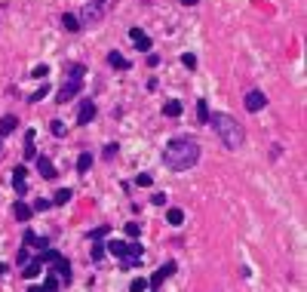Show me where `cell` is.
Returning a JSON list of instances; mask_svg holds the SVG:
<instances>
[{
  "label": "cell",
  "mask_w": 307,
  "mask_h": 292,
  "mask_svg": "<svg viewBox=\"0 0 307 292\" xmlns=\"http://www.w3.org/2000/svg\"><path fill=\"white\" fill-rule=\"evenodd\" d=\"M25 246H34V249H40V252H43L46 246H50V243H46V237H37V234L28 228V231H25Z\"/></svg>",
  "instance_id": "cell-15"
},
{
  "label": "cell",
  "mask_w": 307,
  "mask_h": 292,
  "mask_svg": "<svg viewBox=\"0 0 307 292\" xmlns=\"http://www.w3.org/2000/svg\"><path fill=\"white\" fill-rule=\"evenodd\" d=\"M197 120H200V123H209V102H206V99L197 102Z\"/></svg>",
  "instance_id": "cell-23"
},
{
  "label": "cell",
  "mask_w": 307,
  "mask_h": 292,
  "mask_svg": "<svg viewBox=\"0 0 307 292\" xmlns=\"http://www.w3.org/2000/svg\"><path fill=\"white\" fill-rule=\"evenodd\" d=\"M129 40L136 43L138 50H145V53L151 50V37H148L145 31H141V28H129Z\"/></svg>",
  "instance_id": "cell-10"
},
{
  "label": "cell",
  "mask_w": 307,
  "mask_h": 292,
  "mask_svg": "<svg viewBox=\"0 0 307 292\" xmlns=\"http://www.w3.org/2000/svg\"><path fill=\"white\" fill-rule=\"evenodd\" d=\"M181 65L194 71V68H197V55H194V53H185V55H181Z\"/></svg>",
  "instance_id": "cell-30"
},
{
  "label": "cell",
  "mask_w": 307,
  "mask_h": 292,
  "mask_svg": "<svg viewBox=\"0 0 307 292\" xmlns=\"http://www.w3.org/2000/svg\"><path fill=\"white\" fill-rule=\"evenodd\" d=\"M151 203H154V206H163V203H166V194H154V197H151Z\"/></svg>",
  "instance_id": "cell-37"
},
{
  "label": "cell",
  "mask_w": 307,
  "mask_h": 292,
  "mask_svg": "<svg viewBox=\"0 0 307 292\" xmlns=\"http://www.w3.org/2000/svg\"><path fill=\"white\" fill-rule=\"evenodd\" d=\"M175 261H166V265H163V268H157V271H154V274H151V280H148V286H154V289H157L160 283H163V280H166V277H172V274H175Z\"/></svg>",
  "instance_id": "cell-6"
},
{
  "label": "cell",
  "mask_w": 307,
  "mask_h": 292,
  "mask_svg": "<svg viewBox=\"0 0 307 292\" xmlns=\"http://www.w3.org/2000/svg\"><path fill=\"white\" fill-rule=\"evenodd\" d=\"M25 172H28L25 166H16V169H13V188H16L18 194H25V191H28V182H25Z\"/></svg>",
  "instance_id": "cell-14"
},
{
  "label": "cell",
  "mask_w": 307,
  "mask_h": 292,
  "mask_svg": "<svg viewBox=\"0 0 307 292\" xmlns=\"http://www.w3.org/2000/svg\"><path fill=\"white\" fill-rule=\"evenodd\" d=\"M62 28H65V31H71V34H77L83 25H80V18H77L74 13H65V16H62Z\"/></svg>",
  "instance_id": "cell-17"
},
{
  "label": "cell",
  "mask_w": 307,
  "mask_h": 292,
  "mask_svg": "<svg viewBox=\"0 0 307 292\" xmlns=\"http://www.w3.org/2000/svg\"><path fill=\"white\" fill-rule=\"evenodd\" d=\"M181 3H185V6H197L200 0H181Z\"/></svg>",
  "instance_id": "cell-40"
},
{
  "label": "cell",
  "mask_w": 307,
  "mask_h": 292,
  "mask_svg": "<svg viewBox=\"0 0 307 292\" xmlns=\"http://www.w3.org/2000/svg\"><path fill=\"white\" fill-rule=\"evenodd\" d=\"M31 206H28V203H22V200H16V206H13V216L18 219V221H31Z\"/></svg>",
  "instance_id": "cell-16"
},
{
  "label": "cell",
  "mask_w": 307,
  "mask_h": 292,
  "mask_svg": "<svg viewBox=\"0 0 307 292\" xmlns=\"http://www.w3.org/2000/svg\"><path fill=\"white\" fill-rule=\"evenodd\" d=\"M104 234H108V228H95L89 237H92V240H99V237H104Z\"/></svg>",
  "instance_id": "cell-39"
},
{
  "label": "cell",
  "mask_w": 307,
  "mask_h": 292,
  "mask_svg": "<svg viewBox=\"0 0 307 292\" xmlns=\"http://www.w3.org/2000/svg\"><path fill=\"white\" fill-rule=\"evenodd\" d=\"M28 261H31V256H28V249H18V252H16V265H18V268H25Z\"/></svg>",
  "instance_id": "cell-29"
},
{
  "label": "cell",
  "mask_w": 307,
  "mask_h": 292,
  "mask_svg": "<svg viewBox=\"0 0 307 292\" xmlns=\"http://www.w3.org/2000/svg\"><path fill=\"white\" fill-rule=\"evenodd\" d=\"M80 90H83V80H68V83L59 90V99H55V102H59V105H68L74 95H80Z\"/></svg>",
  "instance_id": "cell-5"
},
{
  "label": "cell",
  "mask_w": 307,
  "mask_h": 292,
  "mask_svg": "<svg viewBox=\"0 0 307 292\" xmlns=\"http://www.w3.org/2000/svg\"><path fill=\"white\" fill-rule=\"evenodd\" d=\"M16 126H18V117L16 114H3L0 117V139H6L9 132H16Z\"/></svg>",
  "instance_id": "cell-12"
},
{
  "label": "cell",
  "mask_w": 307,
  "mask_h": 292,
  "mask_svg": "<svg viewBox=\"0 0 307 292\" xmlns=\"http://www.w3.org/2000/svg\"><path fill=\"white\" fill-rule=\"evenodd\" d=\"M6 274V265H3V261H0V277H3Z\"/></svg>",
  "instance_id": "cell-42"
},
{
  "label": "cell",
  "mask_w": 307,
  "mask_h": 292,
  "mask_svg": "<svg viewBox=\"0 0 307 292\" xmlns=\"http://www.w3.org/2000/svg\"><path fill=\"white\" fill-rule=\"evenodd\" d=\"M117 157V145H104V160H114Z\"/></svg>",
  "instance_id": "cell-35"
},
{
  "label": "cell",
  "mask_w": 307,
  "mask_h": 292,
  "mask_svg": "<svg viewBox=\"0 0 307 292\" xmlns=\"http://www.w3.org/2000/svg\"><path fill=\"white\" fill-rule=\"evenodd\" d=\"M50 129H52L55 139H62V135H65V120H52V123H50Z\"/></svg>",
  "instance_id": "cell-28"
},
{
  "label": "cell",
  "mask_w": 307,
  "mask_h": 292,
  "mask_svg": "<svg viewBox=\"0 0 307 292\" xmlns=\"http://www.w3.org/2000/svg\"><path fill=\"white\" fill-rule=\"evenodd\" d=\"M25 157L31 160V157H37V148H34V142H25Z\"/></svg>",
  "instance_id": "cell-36"
},
{
  "label": "cell",
  "mask_w": 307,
  "mask_h": 292,
  "mask_svg": "<svg viewBox=\"0 0 307 292\" xmlns=\"http://www.w3.org/2000/svg\"><path fill=\"white\" fill-rule=\"evenodd\" d=\"M65 74H68V77H71V80H83L86 68H83L80 62H68V65H65Z\"/></svg>",
  "instance_id": "cell-18"
},
{
  "label": "cell",
  "mask_w": 307,
  "mask_h": 292,
  "mask_svg": "<svg viewBox=\"0 0 307 292\" xmlns=\"http://www.w3.org/2000/svg\"><path fill=\"white\" fill-rule=\"evenodd\" d=\"M129 292H148V280H145V277L132 280V283H129Z\"/></svg>",
  "instance_id": "cell-26"
},
{
  "label": "cell",
  "mask_w": 307,
  "mask_h": 292,
  "mask_svg": "<svg viewBox=\"0 0 307 292\" xmlns=\"http://www.w3.org/2000/svg\"><path fill=\"white\" fill-rule=\"evenodd\" d=\"M108 65H111V68H120V71H129V68H132V62H129L123 53H117V50L108 53Z\"/></svg>",
  "instance_id": "cell-11"
},
{
  "label": "cell",
  "mask_w": 307,
  "mask_h": 292,
  "mask_svg": "<svg viewBox=\"0 0 307 292\" xmlns=\"http://www.w3.org/2000/svg\"><path fill=\"white\" fill-rule=\"evenodd\" d=\"M28 292H43V286H31V289H28Z\"/></svg>",
  "instance_id": "cell-41"
},
{
  "label": "cell",
  "mask_w": 307,
  "mask_h": 292,
  "mask_svg": "<svg viewBox=\"0 0 307 292\" xmlns=\"http://www.w3.org/2000/svg\"><path fill=\"white\" fill-rule=\"evenodd\" d=\"M151 182H154V179H151L148 172H141L138 179H136V184H138V188H151Z\"/></svg>",
  "instance_id": "cell-34"
},
{
  "label": "cell",
  "mask_w": 307,
  "mask_h": 292,
  "mask_svg": "<svg viewBox=\"0 0 307 292\" xmlns=\"http://www.w3.org/2000/svg\"><path fill=\"white\" fill-rule=\"evenodd\" d=\"M89 3H95V6H102V3H104V0H89Z\"/></svg>",
  "instance_id": "cell-43"
},
{
  "label": "cell",
  "mask_w": 307,
  "mask_h": 292,
  "mask_svg": "<svg viewBox=\"0 0 307 292\" xmlns=\"http://www.w3.org/2000/svg\"><path fill=\"white\" fill-rule=\"evenodd\" d=\"M50 206H52V200H43V197H40V200H34V206H31V209H37V212H46Z\"/></svg>",
  "instance_id": "cell-33"
},
{
  "label": "cell",
  "mask_w": 307,
  "mask_h": 292,
  "mask_svg": "<svg viewBox=\"0 0 307 292\" xmlns=\"http://www.w3.org/2000/svg\"><path fill=\"white\" fill-rule=\"evenodd\" d=\"M148 65L157 68V65H160V55H157V53H148Z\"/></svg>",
  "instance_id": "cell-38"
},
{
  "label": "cell",
  "mask_w": 307,
  "mask_h": 292,
  "mask_svg": "<svg viewBox=\"0 0 307 292\" xmlns=\"http://www.w3.org/2000/svg\"><path fill=\"white\" fill-rule=\"evenodd\" d=\"M0 154H3V139H0Z\"/></svg>",
  "instance_id": "cell-44"
},
{
  "label": "cell",
  "mask_w": 307,
  "mask_h": 292,
  "mask_svg": "<svg viewBox=\"0 0 307 292\" xmlns=\"http://www.w3.org/2000/svg\"><path fill=\"white\" fill-rule=\"evenodd\" d=\"M99 18H102V6H95V3H86V6H83L80 25H92V22H99Z\"/></svg>",
  "instance_id": "cell-9"
},
{
  "label": "cell",
  "mask_w": 307,
  "mask_h": 292,
  "mask_svg": "<svg viewBox=\"0 0 307 292\" xmlns=\"http://www.w3.org/2000/svg\"><path fill=\"white\" fill-rule=\"evenodd\" d=\"M46 74H50V68H46V65H37L31 71V77H37V80H46Z\"/></svg>",
  "instance_id": "cell-32"
},
{
  "label": "cell",
  "mask_w": 307,
  "mask_h": 292,
  "mask_svg": "<svg viewBox=\"0 0 307 292\" xmlns=\"http://www.w3.org/2000/svg\"><path fill=\"white\" fill-rule=\"evenodd\" d=\"M163 114H166V117H178V114H181V102L169 99L166 105H163Z\"/></svg>",
  "instance_id": "cell-24"
},
{
  "label": "cell",
  "mask_w": 307,
  "mask_h": 292,
  "mask_svg": "<svg viewBox=\"0 0 307 292\" xmlns=\"http://www.w3.org/2000/svg\"><path fill=\"white\" fill-rule=\"evenodd\" d=\"M59 286H62V280L55 277V274H46V280H43V292H59Z\"/></svg>",
  "instance_id": "cell-22"
},
{
  "label": "cell",
  "mask_w": 307,
  "mask_h": 292,
  "mask_svg": "<svg viewBox=\"0 0 307 292\" xmlns=\"http://www.w3.org/2000/svg\"><path fill=\"white\" fill-rule=\"evenodd\" d=\"M37 172H40L43 175V179H55V175H59V169H55V163L50 160V157H43V154H40V157H37Z\"/></svg>",
  "instance_id": "cell-8"
},
{
  "label": "cell",
  "mask_w": 307,
  "mask_h": 292,
  "mask_svg": "<svg viewBox=\"0 0 307 292\" xmlns=\"http://www.w3.org/2000/svg\"><path fill=\"white\" fill-rule=\"evenodd\" d=\"M46 92H50V83L43 80V86H40V90H37V92H34V95H31V99H28V102H43V99H46Z\"/></svg>",
  "instance_id": "cell-27"
},
{
  "label": "cell",
  "mask_w": 307,
  "mask_h": 292,
  "mask_svg": "<svg viewBox=\"0 0 307 292\" xmlns=\"http://www.w3.org/2000/svg\"><path fill=\"white\" fill-rule=\"evenodd\" d=\"M200 160V145L190 139V135H175V139L166 142L163 148V163L172 169V172H185L190 166H197Z\"/></svg>",
  "instance_id": "cell-1"
},
{
  "label": "cell",
  "mask_w": 307,
  "mask_h": 292,
  "mask_svg": "<svg viewBox=\"0 0 307 292\" xmlns=\"http://www.w3.org/2000/svg\"><path fill=\"white\" fill-rule=\"evenodd\" d=\"M74 197V191L71 188H59V191H55V197H52V206H65V203H68Z\"/></svg>",
  "instance_id": "cell-20"
},
{
  "label": "cell",
  "mask_w": 307,
  "mask_h": 292,
  "mask_svg": "<svg viewBox=\"0 0 307 292\" xmlns=\"http://www.w3.org/2000/svg\"><path fill=\"white\" fill-rule=\"evenodd\" d=\"M89 256H92V261H102V258H104V246H102V243H92V252H89Z\"/></svg>",
  "instance_id": "cell-31"
},
{
  "label": "cell",
  "mask_w": 307,
  "mask_h": 292,
  "mask_svg": "<svg viewBox=\"0 0 307 292\" xmlns=\"http://www.w3.org/2000/svg\"><path fill=\"white\" fill-rule=\"evenodd\" d=\"M40 258H43V265H52L55 277H59L62 283H71V265H68V258H65L59 249H50V246H46V249L40 252Z\"/></svg>",
  "instance_id": "cell-3"
},
{
  "label": "cell",
  "mask_w": 307,
  "mask_h": 292,
  "mask_svg": "<svg viewBox=\"0 0 307 292\" xmlns=\"http://www.w3.org/2000/svg\"><path fill=\"white\" fill-rule=\"evenodd\" d=\"M40 271H43V258L37 256V258H31V261H28V265L22 268V277H25V280H34L37 274H40Z\"/></svg>",
  "instance_id": "cell-13"
},
{
  "label": "cell",
  "mask_w": 307,
  "mask_h": 292,
  "mask_svg": "<svg viewBox=\"0 0 307 292\" xmlns=\"http://www.w3.org/2000/svg\"><path fill=\"white\" fill-rule=\"evenodd\" d=\"M89 169H92V154L83 151L80 157H77V172H89Z\"/></svg>",
  "instance_id": "cell-21"
},
{
  "label": "cell",
  "mask_w": 307,
  "mask_h": 292,
  "mask_svg": "<svg viewBox=\"0 0 307 292\" xmlns=\"http://www.w3.org/2000/svg\"><path fill=\"white\" fill-rule=\"evenodd\" d=\"M166 221H169L172 228H181V225H185V212H181L178 206H172V209L166 212Z\"/></svg>",
  "instance_id": "cell-19"
},
{
  "label": "cell",
  "mask_w": 307,
  "mask_h": 292,
  "mask_svg": "<svg viewBox=\"0 0 307 292\" xmlns=\"http://www.w3.org/2000/svg\"><path fill=\"white\" fill-rule=\"evenodd\" d=\"M243 105H246V111H252V114H258L267 105V99H264V92L261 90H249L246 92V99H243Z\"/></svg>",
  "instance_id": "cell-4"
},
{
  "label": "cell",
  "mask_w": 307,
  "mask_h": 292,
  "mask_svg": "<svg viewBox=\"0 0 307 292\" xmlns=\"http://www.w3.org/2000/svg\"><path fill=\"white\" fill-rule=\"evenodd\" d=\"M92 117H95V102H92V99H83L80 111H77V123L86 126V123H92Z\"/></svg>",
  "instance_id": "cell-7"
},
{
  "label": "cell",
  "mask_w": 307,
  "mask_h": 292,
  "mask_svg": "<svg viewBox=\"0 0 307 292\" xmlns=\"http://www.w3.org/2000/svg\"><path fill=\"white\" fill-rule=\"evenodd\" d=\"M209 126L215 129V135L222 139V145L227 151H239V145H243V126H239L230 114L224 111H215V114H209Z\"/></svg>",
  "instance_id": "cell-2"
},
{
  "label": "cell",
  "mask_w": 307,
  "mask_h": 292,
  "mask_svg": "<svg viewBox=\"0 0 307 292\" xmlns=\"http://www.w3.org/2000/svg\"><path fill=\"white\" fill-rule=\"evenodd\" d=\"M126 237L129 240H138L141 237V225H138V221H126Z\"/></svg>",
  "instance_id": "cell-25"
}]
</instances>
